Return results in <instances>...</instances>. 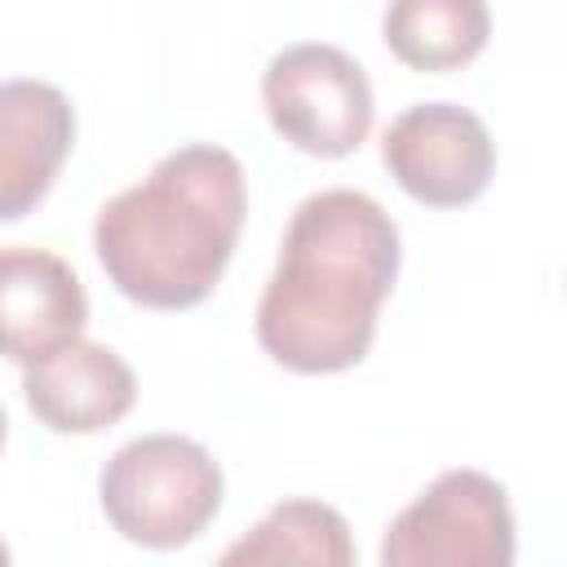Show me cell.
<instances>
[{
    "label": "cell",
    "mask_w": 567,
    "mask_h": 567,
    "mask_svg": "<svg viewBox=\"0 0 567 567\" xmlns=\"http://www.w3.org/2000/svg\"><path fill=\"white\" fill-rule=\"evenodd\" d=\"M399 275V226L363 190L332 186L297 204L257 301L261 350L306 377L354 368Z\"/></svg>",
    "instance_id": "obj_1"
},
{
    "label": "cell",
    "mask_w": 567,
    "mask_h": 567,
    "mask_svg": "<svg viewBox=\"0 0 567 567\" xmlns=\"http://www.w3.org/2000/svg\"><path fill=\"white\" fill-rule=\"evenodd\" d=\"M244 168L226 146H177L137 186L102 204L93 248L106 279L146 310L199 306L239 239Z\"/></svg>",
    "instance_id": "obj_2"
},
{
    "label": "cell",
    "mask_w": 567,
    "mask_h": 567,
    "mask_svg": "<svg viewBox=\"0 0 567 567\" xmlns=\"http://www.w3.org/2000/svg\"><path fill=\"white\" fill-rule=\"evenodd\" d=\"M97 492L124 540L177 549L190 545L221 509V470L195 439L142 434L102 465Z\"/></svg>",
    "instance_id": "obj_3"
},
{
    "label": "cell",
    "mask_w": 567,
    "mask_h": 567,
    "mask_svg": "<svg viewBox=\"0 0 567 567\" xmlns=\"http://www.w3.org/2000/svg\"><path fill=\"white\" fill-rule=\"evenodd\" d=\"M385 567H509L514 514L483 470L439 474L385 532Z\"/></svg>",
    "instance_id": "obj_4"
},
{
    "label": "cell",
    "mask_w": 567,
    "mask_h": 567,
    "mask_svg": "<svg viewBox=\"0 0 567 567\" xmlns=\"http://www.w3.org/2000/svg\"><path fill=\"white\" fill-rule=\"evenodd\" d=\"M261 102L275 133L319 159L359 151L372 128V84L337 44H288L261 75Z\"/></svg>",
    "instance_id": "obj_5"
},
{
    "label": "cell",
    "mask_w": 567,
    "mask_h": 567,
    "mask_svg": "<svg viewBox=\"0 0 567 567\" xmlns=\"http://www.w3.org/2000/svg\"><path fill=\"white\" fill-rule=\"evenodd\" d=\"M390 177L430 208H461L492 182L496 151L487 124L456 102H421L390 120L381 137Z\"/></svg>",
    "instance_id": "obj_6"
},
{
    "label": "cell",
    "mask_w": 567,
    "mask_h": 567,
    "mask_svg": "<svg viewBox=\"0 0 567 567\" xmlns=\"http://www.w3.org/2000/svg\"><path fill=\"white\" fill-rule=\"evenodd\" d=\"M89 297L80 275L40 248H0V354L35 363L84 332Z\"/></svg>",
    "instance_id": "obj_7"
},
{
    "label": "cell",
    "mask_w": 567,
    "mask_h": 567,
    "mask_svg": "<svg viewBox=\"0 0 567 567\" xmlns=\"http://www.w3.org/2000/svg\"><path fill=\"white\" fill-rule=\"evenodd\" d=\"M75 142V111L58 84H0V221L27 217L53 186Z\"/></svg>",
    "instance_id": "obj_8"
},
{
    "label": "cell",
    "mask_w": 567,
    "mask_h": 567,
    "mask_svg": "<svg viewBox=\"0 0 567 567\" xmlns=\"http://www.w3.org/2000/svg\"><path fill=\"white\" fill-rule=\"evenodd\" d=\"M22 394L53 434H97L133 408L137 377L111 346L75 337L22 368Z\"/></svg>",
    "instance_id": "obj_9"
},
{
    "label": "cell",
    "mask_w": 567,
    "mask_h": 567,
    "mask_svg": "<svg viewBox=\"0 0 567 567\" xmlns=\"http://www.w3.org/2000/svg\"><path fill=\"white\" fill-rule=\"evenodd\" d=\"M390 53L412 71H456L492 35L487 0H390L381 18Z\"/></svg>",
    "instance_id": "obj_10"
},
{
    "label": "cell",
    "mask_w": 567,
    "mask_h": 567,
    "mask_svg": "<svg viewBox=\"0 0 567 567\" xmlns=\"http://www.w3.org/2000/svg\"><path fill=\"white\" fill-rule=\"evenodd\" d=\"M221 563H310V567H350L354 540L346 518L323 501H284L248 536H239Z\"/></svg>",
    "instance_id": "obj_11"
},
{
    "label": "cell",
    "mask_w": 567,
    "mask_h": 567,
    "mask_svg": "<svg viewBox=\"0 0 567 567\" xmlns=\"http://www.w3.org/2000/svg\"><path fill=\"white\" fill-rule=\"evenodd\" d=\"M4 563H9V549H4V540H0V567H4Z\"/></svg>",
    "instance_id": "obj_12"
},
{
    "label": "cell",
    "mask_w": 567,
    "mask_h": 567,
    "mask_svg": "<svg viewBox=\"0 0 567 567\" xmlns=\"http://www.w3.org/2000/svg\"><path fill=\"white\" fill-rule=\"evenodd\" d=\"M0 447H4V408H0Z\"/></svg>",
    "instance_id": "obj_13"
}]
</instances>
